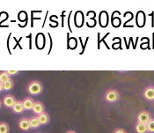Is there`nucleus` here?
<instances>
[{"label": "nucleus", "instance_id": "f257e3e1", "mask_svg": "<svg viewBox=\"0 0 154 133\" xmlns=\"http://www.w3.org/2000/svg\"><path fill=\"white\" fill-rule=\"evenodd\" d=\"M26 90H27L28 94H31V95H38V94H40L42 92L43 86H42V84L40 81H38V80H32L27 85Z\"/></svg>", "mask_w": 154, "mask_h": 133}, {"label": "nucleus", "instance_id": "f03ea898", "mask_svg": "<svg viewBox=\"0 0 154 133\" xmlns=\"http://www.w3.org/2000/svg\"><path fill=\"white\" fill-rule=\"evenodd\" d=\"M119 98H120V94L116 89H108L105 94V100L109 103L117 101Z\"/></svg>", "mask_w": 154, "mask_h": 133}, {"label": "nucleus", "instance_id": "7ed1b4c3", "mask_svg": "<svg viewBox=\"0 0 154 133\" xmlns=\"http://www.w3.org/2000/svg\"><path fill=\"white\" fill-rule=\"evenodd\" d=\"M16 101H17L16 98L13 96L12 94H6V95H5L4 98H3L2 103H3V105L5 108L12 109V107L14 106V104L16 103Z\"/></svg>", "mask_w": 154, "mask_h": 133}, {"label": "nucleus", "instance_id": "20e7f679", "mask_svg": "<svg viewBox=\"0 0 154 133\" xmlns=\"http://www.w3.org/2000/svg\"><path fill=\"white\" fill-rule=\"evenodd\" d=\"M137 122H142V123H145L147 124L150 120L152 119V116H151V114L147 111H141L138 113L137 115Z\"/></svg>", "mask_w": 154, "mask_h": 133}, {"label": "nucleus", "instance_id": "39448f33", "mask_svg": "<svg viewBox=\"0 0 154 133\" xmlns=\"http://www.w3.org/2000/svg\"><path fill=\"white\" fill-rule=\"evenodd\" d=\"M143 95L144 97L145 100L149 101H154V86L153 85H150L147 86L143 93Z\"/></svg>", "mask_w": 154, "mask_h": 133}, {"label": "nucleus", "instance_id": "423d86ee", "mask_svg": "<svg viewBox=\"0 0 154 133\" xmlns=\"http://www.w3.org/2000/svg\"><path fill=\"white\" fill-rule=\"evenodd\" d=\"M18 126L19 128L23 131H27L31 129V126H30V122H29V118H26L23 117L21 118L20 121L18 122Z\"/></svg>", "mask_w": 154, "mask_h": 133}, {"label": "nucleus", "instance_id": "0eeeda50", "mask_svg": "<svg viewBox=\"0 0 154 133\" xmlns=\"http://www.w3.org/2000/svg\"><path fill=\"white\" fill-rule=\"evenodd\" d=\"M32 110H33V112L35 114L36 116H39L42 113L45 112V107H44V105H43L42 102H41V101H35V106H34V108H33Z\"/></svg>", "mask_w": 154, "mask_h": 133}, {"label": "nucleus", "instance_id": "6e6552de", "mask_svg": "<svg viewBox=\"0 0 154 133\" xmlns=\"http://www.w3.org/2000/svg\"><path fill=\"white\" fill-rule=\"evenodd\" d=\"M22 102H23V106L25 110H32L33 108H34V106H35V101L32 98L26 97V98H25L22 101Z\"/></svg>", "mask_w": 154, "mask_h": 133}, {"label": "nucleus", "instance_id": "1a4fd4ad", "mask_svg": "<svg viewBox=\"0 0 154 133\" xmlns=\"http://www.w3.org/2000/svg\"><path fill=\"white\" fill-rule=\"evenodd\" d=\"M12 112L15 114H20L22 113L25 109H24L23 102L21 101H17L16 103L14 104V106L12 107Z\"/></svg>", "mask_w": 154, "mask_h": 133}, {"label": "nucleus", "instance_id": "9d476101", "mask_svg": "<svg viewBox=\"0 0 154 133\" xmlns=\"http://www.w3.org/2000/svg\"><path fill=\"white\" fill-rule=\"evenodd\" d=\"M135 131L137 133H147L148 130H147V124L145 123H142V122H137L135 125Z\"/></svg>", "mask_w": 154, "mask_h": 133}, {"label": "nucleus", "instance_id": "9b49d317", "mask_svg": "<svg viewBox=\"0 0 154 133\" xmlns=\"http://www.w3.org/2000/svg\"><path fill=\"white\" fill-rule=\"evenodd\" d=\"M37 116H38V119H39V122H40L41 125H46V124H48L49 122L50 118H49L48 114L46 113V112H43L41 115Z\"/></svg>", "mask_w": 154, "mask_h": 133}, {"label": "nucleus", "instance_id": "f8f14e48", "mask_svg": "<svg viewBox=\"0 0 154 133\" xmlns=\"http://www.w3.org/2000/svg\"><path fill=\"white\" fill-rule=\"evenodd\" d=\"M29 122H30V126H31V129H36L38 127H40L41 123L39 122L38 119V116H32L29 118Z\"/></svg>", "mask_w": 154, "mask_h": 133}, {"label": "nucleus", "instance_id": "ddd939ff", "mask_svg": "<svg viewBox=\"0 0 154 133\" xmlns=\"http://www.w3.org/2000/svg\"><path fill=\"white\" fill-rule=\"evenodd\" d=\"M11 79V76L7 73L6 71H3L0 73V81L4 84L5 82H7L8 80Z\"/></svg>", "mask_w": 154, "mask_h": 133}, {"label": "nucleus", "instance_id": "4468645a", "mask_svg": "<svg viewBox=\"0 0 154 133\" xmlns=\"http://www.w3.org/2000/svg\"><path fill=\"white\" fill-rule=\"evenodd\" d=\"M10 131V127L7 122H0V133H9Z\"/></svg>", "mask_w": 154, "mask_h": 133}, {"label": "nucleus", "instance_id": "2eb2a0df", "mask_svg": "<svg viewBox=\"0 0 154 133\" xmlns=\"http://www.w3.org/2000/svg\"><path fill=\"white\" fill-rule=\"evenodd\" d=\"M3 85H4V90L5 91H10V90H12V88H13V86H14V82H13V80L11 79L7 82L4 83Z\"/></svg>", "mask_w": 154, "mask_h": 133}, {"label": "nucleus", "instance_id": "dca6fc26", "mask_svg": "<svg viewBox=\"0 0 154 133\" xmlns=\"http://www.w3.org/2000/svg\"><path fill=\"white\" fill-rule=\"evenodd\" d=\"M147 130H148V132L154 133V118H152L150 122L147 123Z\"/></svg>", "mask_w": 154, "mask_h": 133}, {"label": "nucleus", "instance_id": "f3484780", "mask_svg": "<svg viewBox=\"0 0 154 133\" xmlns=\"http://www.w3.org/2000/svg\"><path fill=\"white\" fill-rule=\"evenodd\" d=\"M7 73L10 75V76H12V75H16V74H18V73H20L19 71H6Z\"/></svg>", "mask_w": 154, "mask_h": 133}, {"label": "nucleus", "instance_id": "a211bd4d", "mask_svg": "<svg viewBox=\"0 0 154 133\" xmlns=\"http://www.w3.org/2000/svg\"><path fill=\"white\" fill-rule=\"evenodd\" d=\"M114 133H127L126 132V131L125 130H123V129H116Z\"/></svg>", "mask_w": 154, "mask_h": 133}, {"label": "nucleus", "instance_id": "6ab92c4d", "mask_svg": "<svg viewBox=\"0 0 154 133\" xmlns=\"http://www.w3.org/2000/svg\"><path fill=\"white\" fill-rule=\"evenodd\" d=\"M2 90H4V85H3V83L0 81V92H1Z\"/></svg>", "mask_w": 154, "mask_h": 133}, {"label": "nucleus", "instance_id": "aec40b11", "mask_svg": "<svg viewBox=\"0 0 154 133\" xmlns=\"http://www.w3.org/2000/svg\"><path fill=\"white\" fill-rule=\"evenodd\" d=\"M65 133H77L75 131H71V130H70V131H67Z\"/></svg>", "mask_w": 154, "mask_h": 133}, {"label": "nucleus", "instance_id": "412c9836", "mask_svg": "<svg viewBox=\"0 0 154 133\" xmlns=\"http://www.w3.org/2000/svg\"><path fill=\"white\" fill-rule=\"evenodd\" d=\"M1 106H2V101H1V100H0V109H1Z\"/></svg>", "mask_w": 154, "mask_h": 133}]
</instances>
